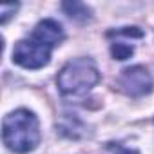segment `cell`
I'll return each instance as SVG.
<instances>
[{"mask_svg": "<svg viewBox=\"0 0 154 154\" xmlns=\"http://www.w3.org/2000/svg\"><path fill=\"white\" fill-rule=\"evenodd\" d=\"M51 60V47L36 42L35 38L20 40L13 49V62L26 69H42Z\"/></svg>", "mask_w": 154, "mask_h": 154, "instance_id": "3957f363", "label": "cell"}, {"mask_svg": "<svg viewBox=\"0 0 154 154\" xmlns=\"http://www.w3.org/2000/svg\"><path fill=\"white\" fill-rule=\"evenodd\" d=\"M2 140L6 147L17 154H26L40 143V123L35 112L17 109L4 118Z\"/></svg>", "mask_w": 154, "mask_h": 154, "instance_id": "6da1fadb", "label": "cell"}, {"mask_svg": "<svg viewBox=\"0 0 154 154\" xmlns=\"http://www.w3.org/2000/svg\"><path fill=\"white\" fill-rule=\"evenodd\" d=\"M111 150L114 154H140L136 149H131V147H123V145H116V147H111Z\"/></svg>", "mask_w": 154, "mask_h": 154, "instance_id": "30bf717a", "label": "cell"}, {"mask_svg": "<svg viewBox=\"0 0 154 154\" xmlns=\"http://www.w3.org/2000/svg\"><path fill=\"white\" fill-rule=\"evenodd\" d=\"M62 9L65 11V15L76 22H87L91 18V9L82 4V2H63Z\"/></svg>", "mask_w": 154, "mask_h": 154, "instance_id": "52a82bcc", "label": "cell"}, {"mask_svg": "<svg viewBox=\"0 0 154 154\" xmlns=\"http://www.w3.org/2000/svg\"><path fill=\"white\" fill-rule=\"evenodd\" d=\"M58 129H60L62 134H65L69 138H82V136H85V125L76 114H63L60 123H58Z\"/></svg>", "mask_w": 154, "mask_h": 154, "instance_id": "8992f818", "label": "cell"}, {"mask_svg": "<svg viewBox=\"0 0 154 154\" xmlns=\"http://www.w3.org/2000/svg\"><path fill=\"white\" fill-rule=\"evenodd\" d=\"M100 82V71L91 58L69 60L58 72L56 85L63 96H82Z\"/></svg>", "mask_w": 154, "mask_h": 154, "instance_id": "7a4b0ae2", "label": "cell"}, {"mask_svg": "<svg viewBox=\"0 0 154 154\" xmlns=\"http://www.w3.org/2000/svg\"><path fill=\"white\" fill-rule=\"evenodd\" d=\"M63 36L65 35H63L62 26L53 18H45V20L38 22L36 27L33 29V35H31V38H35L36 42H40V44H44V45H47L51 49L60 45Z\"/></svg>", "mask_w": 154, "mask_h": 154, "instance_id": "5b68a950", "label": "cell"}, {"mask_svg": "<svg viewBox=\"0 0 154 154\" xmlns=\"http://www.w3.org/2000/svg\"><path fill=\"white\" fill-rule=\"evenodd\" d=\"M17 9H18V4H4L2 8H0V13H2V17H0V22L6 24V22L9 20V17L17 13Z\"/></svg>", "mask_w": 154, "mask_h": 154, "instance_id": "9c48e42d", "label": "cell"}, {"mask_svg": "<svg viewBox=\"0 0 154 154\" xmlns=\"http://www.w3.org/2000/svg\"><path fill=\"white\" fill-rule=\"evenodd\" d=\"M120 85L129 96L140 98V96H145L152 91L154 82H152L150 72L143 65H132V67H127L122 72Z\"/></svg>", "mask_w": 154, "mask_h": 154, "instance_id": "277c9868", "label": "cell"}, {"mask_svg": "<svg viewBox=\"0 0 154 154\" xmlns=\"http://www.w3.org/2000/svg\"><path fill=\"white\" fill-rule=\"evenodd\" d=\"M134 53V47L129 44H122V42H114L111 45V54L114 56V60H127L131 58V54Z\"/></svg>", "mask_w": 154, "mask_h": 154, "instance_id": "ba28073f", "label": "cell"}]
</instances>
